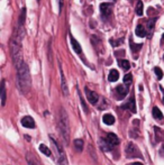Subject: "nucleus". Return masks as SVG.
I'll list each match as a JSON object with an SVG mask.
<instances>
[{
  "label": "nucleus",
  "instance_id": "6ab92c4d",
  "mask_svg": "<svg viewBox=\"0 0 164 165\" xmlns=\"http://www.w3.org/2000/svg\"><path fill=\"white\" fill-rule=\"evenodd\" d=\"M26 160L30 165H41V163H39L38 160H37V158H35L32 154H29V153L26 155Z\"/></svg>",
  "mask_w": 164,
  "mask_h": 165
},
{
  "label": "nucleus",
  "instance_id": "c756f323",
  "mask_svg": "<svg viewBox=\"0 0 164 165\" xmlns=\"http://www.w3.org/2000/svg\"><path fill=\"white\" fill-rule=\"evenodd\" d=\"M161 153H163V154H164V145H162V149H161Z\"/></svg>",
  "mask_w": 164,
  "mask_h": 165
},
{
  "label": "nucleus",
  "instance_id": "2f4dec72",
  "mask_svg": "<svg viewBox=\"0 0 164 165\" xmlns=\"http://www.w3.org/2000/svg\"><path fill=\"white\" fill-rule=\"evenodd\" d=\"M163 41H164V34H163Z\"/></svg>",
  "mask_w": 164,
  "mask_h": 165
},
{
  "label": "nucleus",
  "instance_id": "412c9836",
  "mask_svg": "<svg viewBox=\"0 0 164 165\" xmlns=\"http://www.w3.org/2000/svg\"><path fill=\"white\" fill-rule=\"evenodd\" d=\"M83 140L82 139H74V147L75 149L78 151V152H81L82 149H83Z\"/></svg>",
  "mask_w": 164,
  "mask_h": 165
},
{
  "label": "nucleus",
  "instance_id": "39448f33",
  "mask_svg": "<svg viewBox=\"0 0 164 165\" xmlns=\"http://www.w3.org/2000/svg\"><path fill=\"white\" fill-rule=\"evenodd\" d=\"M100 11L102 15V18H107L110 16V14L112 11V4H108V2H102L100 5Z\"/></svg>",
  "mask_w": 164,
  "mask_h": 165
},
{
  "label": "nucleus",
  "instance_id": "423d86ee",
  "mask_svg": "<svg viewBox=\"0 0 164 165\" xmlns=\"http://www.w3.org/2000/svg\"><path fill=\"white\" fill-rule=\"evenodd\" d=\"M84 91H86V96H87L88 101L90 102L91 105H96V103L98 102V100H99V96H98L95 91H91V90H89L88 87H86Z\"/></svg>",
  "mask_w": 164,
  "mask_h": 165
},
{
  "label": "nucleus",
  "instance_id": "aec40b11",
  "mask_svg": "<svg viewBox=\"0 0 164 165\" xmlns=\"http://www.w3.org/2000/svg\"><path fill=\"white\" fill-rule=\"evenodd\" d=\"M118 64H119V66H120L121 69H124V70H129L130 69V63H129V61H127V60H119L118 61Z\"/></svg>",
  "mask_w": 164,
  "mask_h": 165
},
{
  "label": "nucleus",
  "instance_id": "1a4fd4ad",
  "mask_svg": "<svg viewBox=\"0 0 164 165\" xmlns=\"http://www.w3.org/2000/svg\"><path fill=\"white\" fill-rule=\"evenodd\" d=\"M116 93H117V98H118V99H124V98L127 96V93H128V88L123 84L118 85L116 88Z\"/></svg>",
  "mask_w": 164,
  "mask_h": 165
},
{
  "label": "nucleus",
  "instance_id": "a211bd4d",
  "mask_svg": "<svg viewBox=\"0 0 164 165\" xmlns=\"http://www.w3.org/2000/svg\"><path fill=\"white\" fill-rule=\"evenodd\" d=\"M152 114H153V117H154L156 120H163V114L161 112V110L159 109L157 107H154V108H153Z\"/></svg>",
  "mask_w": 164,
  "mask_h": 165
},
{
  "label": "nucleus",
  "instance_id": "f257e3e1",
  "mask_svg": "<svg viewBox=\"0 0 164 165\" xmlns=\"http://www.w3.org/2000/svg\"><path fill=\"white\" fill-rule=\"evenodd\" d=\"M17 69V82H18V88L22 91V93H27L30 89V74L29 70L27 64L24 62L22 65H19Z\"/></svg>",
  "mask_w": 164,
  "mask_h": 165
},
{
  "label": "nucleus",
  "instance_id": "f3484780",
  "mask_svg": "<svg viewBox=\"0 0 164 165\" xmlns=\"http://www.w3.org/2000/svg\"><path fill=\"white\" fill-rule=\"evenodd\" d=\"M119 79V73H118V71L117 70H110V72H109L108 74V80L110 81V82H116L117 80Z\"/></svg>",
  "mask_w": 164,
  "mask_h": 165
},
{
  "label": "nucleus",
  "instance_id": "473e14b6",
  "mask_svg": "<svg viewBox=\"0 0 164 165\" xmlns=\"http://www.w3.org/2000/svg\"><path fill=\"white\" fill-rule=\"evenodd\" d=\"M37 1H38V2H39V1H41V0H37Z\"/></svg>",
  "mask_w": 164,
  "mask_h": 165
},
{
  "label": "nucleus",
  "instance_id": "bb28decb",
  "mask_svg": "<svg viewBox=\"0 0 164 165\" xmlns=\"http://www.w3.org/2000/svg\"><path fill=\"white\" fill-rule=\"evenodd\" d=\"M155 21H156V18H154V19H150V20L147 21V28H148L150 32H152L153 28H154V24H155Z\"/></svg>",
  "mask_w": 164,
  "mask_h": 165
},
{
  "label": "nucleus",
  "instance_id": "9b49d317",
  "mask_svg": "<svg viewBox=\"0 0 164 165\" xmlns=\"http://www.w3.org/2000/svg\"><path fill=\"white\" fill-rule=\"evenodd\" d=\"M121 108H124V109H128V110H130L133 114H135V112H136V105H135V99L132 97L129 100H128V101L126 102V103H124V105L121 106Z\"/></svg>",
  "mask_w": 164,
  "mask_h": 165
},
{
  "label": "nucleus",
  "instance_id": "6e6552de",
  "mask_svg": "<svg viewBox=\"0 0 164 165\" xmlns=\"http://www.w3.org/2000/svg\"><path fill=\"white\" fill-rule=\"evenodd\" d=\"M59 66H60V73H61V87H62V91H63V93H64V96H68V94H69L68 83H66L64 73H63V71H62V68H61V64L60 63H59Z\"/></svg>",
  "mask_w": 164,
  "mask_h": 165
},
{
  "label": "nucleus",
  "instance_id": "7c9ffc66",
  "mask_svg": "<svg viewBox=\"0 0 164 165\" xmlns=\"http://www.w3.org/2000/svg\"><path fill=\"white\" fill-rule=\"evenodd\" d=\"M25 138H26V139H28V140H30V138H29V136H25Z\"/></svg>",
  "mask_w": 164,
  "mask_h": 165
},
{
  "label": "nucleus",
  "instance_id": "f03ea898",
  "mask_svg": "<svg viewBox=\"0 0 164 165\" xmlns=\"http://www.w3.org/2000/svg\"><path fill=\"white\" fill-rule=\"evenodd\" d=\"M59 128L63 139L66 144L70 143V121L68 114L64 109H61L60 117H59Z\"/></svg>",
  "mask_w": 164,
  "mask_h": 165
},
{
  "label": "nucleus",
  "instance_id": "c85d7f7f",
  "mask_svg": "<svg viewBox=\"0 0 164 165\" xmlns=\"http://www.w3.org/2000/svg\"><path fill=\"white\" fill-rule=\"evenodd\" d=\"M132 165H143V164H142V163H138V162H137V163H133Z\"/></svg>",
  "mask_w": 164,
  "mask_h": 165
},
{
  "label": "nucleus",
  "instance_id": "20e7f679",
  "mask_svg": "<svg viewBox=\"0 0 164 165\" xmlns=\"http://www.w3.org/2000/svg\"><path fill=\"white\" fill-rule=\"evenodd\" d=\"M126 155H127V157H142V155H141V152H139V149H138L137 147H136V145H134L133 143H129L128 144V146L126 147Z\"/></svg>",
  "mask_w": 164,
  "mask_h": 165
},
{
  "label": "nucleus",
  "instance_id": "7ed1b4c3",
  "mask_svg": "<svg viewBox=\"0 0 164 165\" xmlns=\"http://www.w3.org/2000/svg\"><path fill=\"white\" fill-rule=\"evenodd\" d=\"M51 137V142H52L54 146H55L56 151H57V154H59V164L60 165H68V160H66V156H65V153L63 151V148L61 147V145L56 142V139H54L52 136Z\"/></svg>",
  "mask_w": 164,
  "mask_h": 165
},
{
  "label": "nucleus",
  "instance_id": "5701e85b",
  "mask_svg": "<svg viewBox=\"0 0 164 165\" xmlns=\"http://www.w3.org/2000/svg\"><path fill=\"white\" fill-rule=\"evenodd\" d=\"M129 45H130V48H132V51L133 52H139V50L142 48L143 44H138V45H134V43L132 41V38H129Z\"/></svg>",
  "mask_w": 164,
  "mask_h": 165
},
{
  "label": "nucleus",
  "instance_id": "f8f14e48",
  "mask_svg": "<svg viewBox=\"0 0 164 165\" xmlns=\"http://www.w3.org/2000/svg\"><path fill=\"white\" fill-rule=\"evenodd\" d=\"M99 144H100V147H101V149H102L104 152H110L112 148H114V146H112V145L109 143L108 140L106 139V137L100 139Z\"/></svg>",
  "mask_w": 164,
  "mask_h": 165
},
{
  "label": "nucleus",
  "instance_id": "0eeeda50",
  "mask_svg": "<svg viewBox=\"0 0 164 165\" xmlns=\"http://www.w3.org/2000/svg\"><path fill=\"white\" fill-rule=\"evenodd\" d=\"M70 42H71V46L73 48V51L75 52L80 57H81V56L83 57V52H82L81 46H80V44L78 43V41H77L72 35H70ZM83 59H84V57H83ZM84 61H86V59H84Z\"/></svg>",
  "mask_w": 164,
  "mask_h": 165
},
{
  "label": "nucleus",
  "instance_id": "4be33fe9",
  "mask_svg": "<svg viewBox=\"0 0 164 165\" xmlns=\"http://www.w3.org/2000/svg\"><path fill=\"white\" fill-rule=\"evenodd\" d=\"M39 151L43 153V154H45L46 156H51V154H52V152H51V149L47 147V146H45V145H39Z\"/></svg>",
  "mask_w": 164,
  "mask_h": 165
},
{
  "label": "nucleus",
  "instance_id": "9d476101",
  "mask_svg": "<svg viewBox=\"0 0 164 165\" xmlns=\"http://www.w3.org/2000/svg\"><path fill=\"white\" fill-rule=\"evenodd\" d=\"M22 125L24 127L33 129V128L35 127V121L30 116H26V117H24V118L22 119Z\"/></svg>",
  "mask_w": 164,
  "mask_h": 165
},
{
  "label": "nucleus",
  "instance_id": "4468645a",
  "mask_svg": "<svg viewBox=\"0 0 164 165\" xmlns=\"http://www.w3.org/2000/svg\"><path fill=\"white\" fill-rule=\"evenodd\" d=\"M106 139L108 140L109 143H110V144H111L114 147H115L116 145L119 144V138L117 137V135L112 134V133H111V134H108V135L106 136Z\"/></svg>",
  "mask_w": 164,
  "mask_h": 165
},
{
  "label": "nucleus",
  "instance_id": "393cba45",
  "mask_svg": "<svg viewBox=\"0 0 164 165\" xmlns=\"http://www.w3.org/2000/svg\"><path fill=\"white\" fill-rule=\"evenodd\" d=\"M132 82H133V75H132L130 73L126 74V75L124 76V83H125L126 85H129L132 84Z\"/></svg>",
  "mask_w": 164,
  "mask_h": 165
},
{
  "label": "nucleus",
  "instance_id": "b1692460",
  "mask_svg": "<svg viewBox=\"0 0 164 165\" xmlns=\"http://www.w3.org/2000/svg\"><path fill=\"white\" fill-rule=\"evenodd\" d=\"M143 2L141 0H137V6H136V14L138 16H142L143 15Z\"/></svg>",
  "mask_w": 164,
  "mask_h": 165
},
{
  "label": "nucleus",
  "instance_id": "dca6fc26",
  "mask_svg": "<svg viewBox=\"0 0 164 165\" xmlns=\"http://www.w3.org/2000/svg\"><path fill=\"white\" fill-rule=\"evenodd\" d=\"M102 121H104L106 125H108V126L114 125V124H115V117L110 114H106L104 115V117H102Z\"/></svg>",
  "mask_w": 164,
  "mask_h": 165
},
{
  "label": "nucleus",
  "instance_id": "cd10ccee",
  "mask_svg": "<svg viewBox=\"0 0 164 165\" xmlns=\"http://www.w3.org/2000/svg\"><path fill=\"white\" fill-rule=\"evenodd\" d=\"M57 4H59V14H61L63 9V0H57Z\"/></svg>",
  "mask_w": 164,
  "mask_h": 165
},
{
  "label": "nucleus",
  "instance_id": "ddd939ff",
  "mask_svg": "<svg viewBox=\"0 0 164 165\" xmlns=\"http://www.w3.org/2000/svg\"><path fill=\"white\" fill-rule=\"evenodd\" d=\"M135 34L137 35L138 37H146V28L144 27V25H137L136 26V29H135Z\"/></svg>",
  "mask_w": 164,
  "mask_h": 165
},
{
  "label": "nucleus",
  "instance_id": "a878e982",
  "mask_svg": "<svg viewBox=\"0 0 164 165\" xmlns=\"http://www.w3.org/2000/svg\"><path fill=\"white\" fill-rule=\"evenodd\" d=\"M154 73L156 74L157 80H161V79L163 78V71H162V70H161L159 66H155V68H154Z\"/></svg>",
  "mask_w": 164,
  "mask_h": 165
},
{
  "label": "nucleus",
  "instance_id": "2eb2a0df",
  "mask_svg": "<svg viewBox=\"0 0 164 165\" xmlns=\"http://www.w3.org/2000/svg\"><path fill=\"white\" fill-rule=\"evenodd\" d=\"M6 99H7V93H6V82L2 80L1 82V106L6 105Z\"/></svg>",
  "mask_w": 164,
  "mask_h": 165
}]
</instances>
